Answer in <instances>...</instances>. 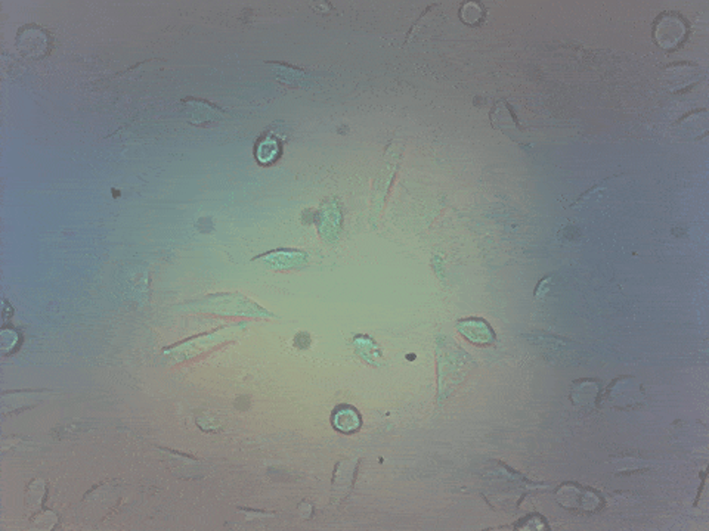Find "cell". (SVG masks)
I'll list each match as a JSON object with an SVG mask.
<instances>
[{"mask_svg":"<svg viewBox=\"0 0 709 531\" xmlns=\"http://www.w3.org/2000/svg\"><path fill=\"white\" fill-rule=\"evenodd\" d=\"M559 503L571 512H595L603 506V499L593 489H584L578 484L566 483L556 493Z\"/></svg>","mask_w":709,"mask_h":531,"instance_id":"6da1fadb","label":"cell"},{"mask_svg":"<svg viewBox=\"0 0 709 531\" xmlns=\"http://www.w3.org/2000/svg\"><path fill=\"white\" fill-rule=\"evenodd\" d=\"M491 120H492L495 129L501 130L504 135H507L512 140L517 142L519 145H523L525 143L523 131L520 130L517 118L513 113L512 106H510L508 104H505V102L498 104L492 111Z\"/></svg>","mask_w":709,"mask_h":531,"instance_id":"7a4b0ae2","label":"cell"},{"mask_svg":"<svg viewBox=\"0 0 709 531\" xmlns=\"http://www.w3.org/2000/svg\"><path fill=\"white\" fill-rule=\"evenodd\" d=\"M672 32L674 36L683 43L685 37V22L674 14H670V17H659V27L656 28L655 36L661 48L672 49L677 46V41L672 37Z\"/></svg>","mask_w":709,"mask_h":531,"instance_id":"3957f363","label":"cell"},{"mask_svg":"<svg viewBox=\"0 0 709 531\" xmlns=\"http://www.w3.org/2000/svg\"><path fill=\"white\" fill-rule=\"evenodd\" d=\"M460 334L476 346H491L495 342V332L482 319H464L457 324Z\"/></svg>","mask_w":709,"mask_h":531,"instance_id":"277c9868","label":"cell"},{"mask_svg":"<svg viewBox=\"0 0 709 531\" xmlns=\"http://www.w3.org/2000/svg\"><path fill=\"white\" fill-rule=\"evenodd\" d=\"M332 422L341 433L350 434L361 428V416L353 407L343 406L336 411L334 416H332Z\"/></svg>","mask_w":709,"mask_h":531,"instance_id":"5b68a950","label":"cell"},{"mask_svg":"<svg viewBox=\"0 0 709 531\" xmlns=\"http://www.w3.org/2000/svg\"><path fill=\"white\" fill-rule=\"evenodd\" d=\"M280 155V143L275 138H264L256 149L258 161L262 164L273 162Z\"/></svg>","mask_w":709,"mask_h":531,"instance_id":"8992f818","label":"cell"},{"mask_svg":"<svg viewBox=\"0 0 709 531\" xmlns=\"http://www.w3.org/2000/svg\"><path fill=\"white\" fill-rule=\"evenodd\" d=\"M472 17H473V19H472V26H473V24H478V22L483 21V9H482V6H481V5L474 3V2H470V3H467V5H465V6L463 8V10H461V18H463V21H464V22H467V21H469V18H472Z\"/></svg>","mask_w":709,"mask_h":531,"instance_id":"52a82bcc","label":"cell"},{"mask_svg":"<svg viewBox=\"0 0 709 531\" xmlns=\"http://www.w3.org/2000/svg\"><path fill=\"white\" fill-rule=\"evenodd\" d=\"M550 282H551V278H550V276H548V278H544V279H542V281L539 282V285L537 286V291H535V297H537V298L541 295V292H544V294H546V292L548 291V285H550Z\"/></svg>","mask_w":709,"mask_h":531,"instance_id":"ba28073f","label":"cell"},{"mask_svg":"<svg viewBox=\"0 0 709 531\" xmlns=\"http://www.w3.org/2000/svg\"><path fill=\"white\" fill-rule=\"evenodd\" d=\"M602 187H603V183H597V185H595V186L593 187V189H590V191H586V192H584V194H582V195H581V196L578 198V201H576L575 204H572V207H575L576 204H581V203H584V199H586V198H589L590 195H593V194H594L595 191H598V189H602Z\"/></svg>","mask_w":709,"mask_h":531,"instance_id":"9c48e42d","label":"cell"}]
</instances>
